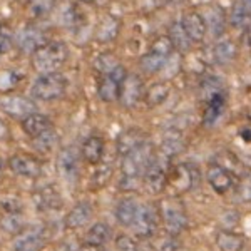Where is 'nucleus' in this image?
Segmentation results:
<instances>
[{
    "instance_id": "nucleus-44",
    "label": "nucleus",
    "mask_w": 251,
    "mask_h": 251,
    "mask_svg": "<svg viewBox=\"0 0 251 251\" xmlns=\"http://www.w3.org/2000/svg\"><path fill=\"white\" fill-rule=\"evenodd\" d=\"M77 251H100V246L91 245V243H84Z\"/></svg>"
},
{
    "instance_id": "nucleus-17",
    "label": "nucleus",
    "mask_w": 251,
    "mask_h": 251,
    "mask_svg": "<svg viewBox=\"0 0 251 251\" xmlns=\"http://www.w3.org/2000/svg\"><path fill=\"white\" fill-rule=\"evenodd\" d=\"M20 127H22L24 134L30 137V139H34V137L40 136L42 132L52 129V123L46 114H40V112L35 111L20 121Z\"/></svg>"
},
{
    "instance_id": "nucleus-5",
    "label": "nucleus",
    "mask_w": 251,
    "mask_h": 251,
    "mask_svg": "<svg viewBox=\"0 0 251 251\" xmlns=\"http://www.w3.org/2000/svg\"><path fill=\"white\" fill-rule=\"evenodd\" d=\"M159 216L163 218L166 233L177 236L179 233H183L188 226V214L183 203L176 198H169L164 200L159 206Z\"/></svg>"
},
{
    "instance_id": "nucleus-27",
    "label": "nucleus",
    "mask_w": 251,
    "mask_h": 251,
    "mask_svg": "<svg viewBox=\"0 0 251 251\" xmlns=\"http://www.w3.org/2000/svg\"><path fill=\"white\" fill-rule=\"evenodd\" d=\"M225 107H226V97H225V92L221 94H216L213 99H209L206 102V109H204V114H203V124L211 127L218 123V119L221 117V114L225 112Z\"/></svg>"
},
{
    "instance_id": "nucleus-29",
    "label": "nucleus",
    "mask_w": 251,
    "mask_h": 251,
    "mask_svg": "<svg viewBox=\"0 0 251 251\" xmlns=\"http://www.w3.org/2000/svg\"><path fill=\"white\" fill-rule=\"evenodd\" d=\"M236 54H238L236 46H234V42H231V40H228V39L220 40V42H216L213 47L214 62L220 64V66H228V64H231L234 57H236Z\"/></svg>"
},
{
    "instance_id": "nucleus-8",
    "label": "nucleus",
    "mask_w": 251,
    "mask_h": 251,
    "mask_svg": "<svg viewBox=\"0 0 251 251\" xmlns=\"http://www.w3.org/2000/svg\"><path fill=\"white\" fill-rule=\"evenodd\" d=\"M157 221H159V209L152 204H141L131 228L137 238H151L157 228Z\"/></svg>"
},
{
    "instance_id": "nucleus-25",
    "label": "nucleus",
    "mask_w": 251,
    "mask_h": 251,
    "mask_svg": "<svg viewBox=\"0 0 251 251\" xmlns=\"http://www.w3.org/2000/svg\"><path fill=\"white\" fill-rule=\"evenodd\" d=\"M171 94V86L169 82H154L149 89H146V94H144V102L146 106L149 109H154V107H159L161 104L166 102V99Z\"/></svg>"
},
{
    "instance_id": "nucleus-3",
    "label": "nucleus",
    "mask_w": 251,
    "mask_h": 251,
    "mask_svg": "<svg viewBox=\"0 0 251 251\" xmlns=\"http://www.w3.org/2000/svg\"><path fill=\"white\" fill-rule=\"evenodd\" d=\"M143 184L151 194H161L169 184V156L163 151L154 152L143 176Z\"/></svg>"
},
{
    "instance_id": "nucleus-31",
    "label": "nucleus",
    "mask_w": 251,
    "mask_h": 251,
    "mask_svg": "<svg viewBox=\"0 0 251 251\" xmlns=\"http://www.w3.org/2000/svg\"><path fill=\"white\" fill-rule=\"evenodd\" d=\"M55 3L57 0H27L25 14L32 20H40L55 9Z\"/></svg>"
},
{
    "instance_id": "nucleus-20",
    "label": "nucleus",
    "mask_w": 251,
    "mask_h": 251,
    "mask_svg": "<svg viewBox=\"0 0 251 251\" xmlns=\"http://www.w3.org/2000/svg\"><path fill=\"white\" fill-rule=\"evenodd\" d=\"M146 134L141 129H127V131L121 132L119 137H117V143H116V148H117V152L119 156H126L129 152H132L134 149H137L139 146H143L146 143Z\"/></svg>"
},
{
    "instance_id": "nucleus-21",
    "label": "nucleus",
    "mask_w": 251,
    "mask_h": 251,
    "mask_svg": "<svg viewBox=\"0 0 251 251\" xmlns=\"http://www.w3.org/2000/svg\"><path fill=\"white\" fill-rule=\"evenodd\" d=\"M121 80L114 75H100L97 80V96L102 102H116L121 94Z\"/></svg>"
},
{
    "instance_id": "nucleus-13",
    "label": "nucleus",
    "mask_w": 251,
    "mask_h": 251,
    "mask_svg": "<svg viewBox=\"0 0 251 251\" xmlns=\"http://www.w3.org/2000/svg\"><path fill=\"white\" fill-rule=\"evenodd\" d=\"M206 177H208L209 186L220 194L228 193L234 186L233 173L226 169L223 164H209L208 171H206Z\"/></svg>"
},
{
    "instance_id": "nucleus-45",
    "label": "nucleus",
    "mask_w": 251,
    "mask_h": 251,
    "mask_svg": "<svg viewBox=\"0 0 251 251\" xmlns=\"http://www.w3.org/2000/svg\"><path fill=\"white\" fill-rule=\"evenodd\" d=\"M245 29H246V42L251 46V22L245 27Z\"/></svg>"
},
{
    "instance_id": "nucleus-7",
    "label": "nucleus",
    "mask_w": 251,
    "mask_h": 251,
    "mask_svg": "<svg viewBox=\"0 0 251 251\" xmlns=\"http://www.w3.org/2000/svg\"><path fill=\"white\" fill-rule=\"evenodd\" d=\"M146 89L143 79L137 74H127L121 84L119 102L124 109H134L141 100H144Z\"/></svg>"
},
{
    "instance_id": "nucleus-37",
    "label": "nucleus",
    "mask_w": 251,
    "mask_h": 251,
    "mask_svg": "<svg viewBox=\"0 0 251 251\" xmlns=\"http://www.w3.org/2000/svg\"><path fill=\"white\" fill-rule=\"evenodd\" d=\"M229 22L234 29H245V25L250 24V9L245 2H236L229 14Z\"/></svg>"
},
{
    "instance_id": "nucleus-14",
    "label": "nucleus",
    "mask_w": 251,
    "mask_h": 251,
    "mask_svg": "<svg viewBox=\"0 0 251 251\" xmlns=\"http://www.w3.org/2000/svg\"><path fill=\"white\" fill-rule=\"evenodd\" d=\"M181 24H183L186 34H188V37L191 39L193 44L203 42L208 29H206L204 17L200 14V12H194V10L184 12L183 17H181Z\"/></svg>"
},
{
    "instance_id": "nucleus-22",
    "label": "nucleus",
    "mask_w": 251,
    "mask_h": 251,
    "mask_svg": "<svg viewBox=\"0 0 251 251\" xmlns=\"http://www.w3.org/2000/svg\"><path fill=\"white\" fill-rule=\"evenodd\" d=\"M186 149V139L179 129H169L163 134V143H161V151L166 156L173 157L177 156Z\"/></svg>"
},
{
    "instance_id": "nucleus-30",
    "label": "nucleus",
    "mask_w": 251,
    "mask_h": 251,
    "mask_svg": "<svg viewBox=\"0 0 251 251\" xmlns=\"http://www.w3.org/2000/svg\"><path fill=\"white\" fill-rule=\"evenodd\" d=\"M169 39H171L174 49H176V52H186L189 50L193 46L191 39L188 37V34H186L183 24H181V20H176V22L171 24V27H169V32H168Z\"/></svg>"
},
{
    "instance_id": "nucleus-41",
    "label": "nucleus",
    "mask_w": 251,
    "mask_h": 251,
    "mask_svg": "<svg viewBox=\"0 0 251 251\" xmlns=\"http://www.w3.org/2000/svg\"><path fill=\"white\" fill-rule=\"evenodd\" d=\"M0 208L5 213H22V201L15 194H3L0 198Z\"/></svg>"
},
{
    "instance_id": "nucleus-12",
    "label": "nucleus",
    "mask_w": 251,
    "mask_h": 251,
    "mask_svg": "<svg viewBox=\"0 0 251 251\" xmlns=\"http://www.w3.org/2000/svg\"><path fill=\"white\" fill-rule=\"evenodd\" d=\"M9 168L14 174L22 177H37L42 173V163L37 157L25 154V152H17V154L10 156Z\"/></svg>"
},
{
    "instance_id": "nucleus-28",
    "label": "nucleus",
    "mask_w": 251,
    "mask_h": 251,
    "mask_svg": "<svg viewBox=\"0 0 251 251\" xmlns=\"http://www.w3.org/2000/svg\"><path fill=\"white\" fill-rule=\"evenodd\" d=\"M35 203L44 211H52V209H59L62 206V196L54 186H46L35 194Z\"/></svg>"
},
{
    "instance_id": "nucleus-47",
    "label": "nucleus",
    "mask_w": 251,
    "mask_h": 251,
    "mask_svg": "<svg viewBox=\"0 0 251 251\" xmlns=\"http://www.w3.org/2000/svg\"><path fill=\"white\" fill-rule=\"evenodd\" d=\"M3 169H5V163H3V159L0 157V177H2V174H3Z\"/></svg>"
},
{
    "instance_id": "nucleus-11",
    "label": "nucleus",
    "mask_w": 251,
    "mask_h": 251,
    "mask_svg": "<svg viewBox=\"0 0 251 251\" xmlns=\"http://www.w3.org/2000/svg\"><path fill=\"white\" fill-rule=\"evenodd\" d=\"M0 107L7 116L14 117V119H20L27 117L32 112H35V104L32 102L29 97L20 96V94H10L3 96L0 99Z\"/></svg>"
},
{
    "instance_id": "nucleus-48",
    "label": "nucleus",
    "mask_w": 251,
    "mask_h": 251,
    "mask_svg": "<svg viewBox=\"0 0 251 251\" xmlns=\"http://www.w3.org/2000/svg\"><path fill=\"white\" fill-rule=\"evenodd\" d=\"M243 2H245L246 5H248V9H251V0H243Z\"/></svg>"
},
{
    "instance_id": "nucleus-43",
    "label": "nucleus",
    "mask_w": 251,
    "mask_h": 251,
    "mask_svg": "<svg viewBox=\"0 0 251 251\" xmlns=\"http://www.w3.org/2000/svg\"><path fill=\"white\" fill-rule=\"evenodd\" d=\"M116 248L117 251H139L137 241L134 238L127 236V234H119L116 238Z\"/></svg>"
},
{
    "instance_id": "nucleus-35",
    "label": "nucleus",
    "mask_w": 251,
    "mask_h": 251,
    "mask_svg": "<svg viewBox=\"0 0 251 251\" xmlns=\"http://www.w3.org/2000/svg\"><path fill=\"white\" fill-rule=\"evenodd\" d=\"M111 228L106 225V223H96L89 228V231L86 234V243H91V245L96 246H102L111 240Z\"/></svg>"
},
{
    "instance_id": "nucleus-18",
    "label": "nucleus",
    "mask_w": 251,
    "mask_h": 251,
    "mask_svg": "<svg viewBox=\"0 0 251 251\" xmlns=\"http://www.w3.org/2000/svg\"><path fill=\"white\" fill-rule=\"evenodd\" d=\"M92 214H94V209H92V204L89 201H80L74 206V208L69 211L66 216V228L67 229H79L82 226H86L89 221L92 220Z\"/></svg>"
},
{
    "instance_id": "nucleus-23",
    "label": "nucleus",
    "mask_w": 251,
    "mask_h": 251,
    "mask_svg": "<svg viewBox=\"0 0 251 251\" xmlns=\"http://www.w3.org/2000/svg\"><path fill=\"white\" fill-rule=\"evenodd\" d=\"M139 203L132 198H124L121 200L116 206V220L121 226H132V223L136 220V214L139 211Z\"/></svg>"
},
{
    "instance_id": "nucleus-15",
    "label": "nucleus",
    "mask_w": 251,
    "mask_h": 251,
    "mask_svg": "<svg viewBox=\"0 0 251 251\" xmlns=\"http://www.w3.org/2000/svg\"><path fill=\"white\" fill-rule=\"evenodd\" d=\"M59 174L69 183L79 177V156L72 148H64L57 156Z\"/></svg>"
},
{
    "instance_id": "nucleus-39",
    "label": "nucleus",
    "mask_w": 251,
    "mask_h": 251,
    "mask_svg": "<svg viewBox=\"0 0 251 251\" xmlns=\"http://www.w3.org/2000/svg\"><path fill=\"white\" fill-rule=\"evenodd\" d=\"M149 50L156 52L159 55H164V57H171L174 52H176V49H174L169 35H157L151 42V46H149Z\"/></svg>"
},
{
    "instance_id": "nucleus-42",
    "label": "nucleus",
    "mask_w": 251,
    "mask_h": 251,
    "mask_svg": "<svg viewBox=\"0 0 251 251\" xmlns=\"http://www.w3.org/2000/svg\"><path fill=\"white\" fill-rule=\"evenodd\" d=\"M179 250V243H177L174 234L166 233L159 240L154 243V251H177Z\"/></svg>"
},
{
    "instance_id": "nucleus-46",
    "label": "nucleus",
    "mask_w": 251,
    "mask_h": 251,
    "mask_svg": "<svg viewBox=\"0 0 251 251\" xmlns=\"http://www.w3.org/2000/svg\"><path fill=\"white\" fill-rule=\"evenodd\" d=\"M80 3H87V5H94V3H99V0H77Z\"/></svg>"
},
{
    "instance_id": "nucleus-24",
    "label": "nucleus",
    "mask_w": 251,
    "mask_h": 251,
    "mask_svg": "<svg viewBox=\"0 0 251 251\" xmlns=\"http://www.w3.org/2000/svg\"><path fill=\"white\" fill-rule=\"evenodd\" d=\"M214 243L220 251H241L245 246V238L243 234L231 231V229H220L216 233Z\"/></svg>"
},
{
    "instance_id": "nucleus-34",
    "label": "nucleus",
    "mask_w": 251,
    "mask_h": 251,
    "mask_svg": "<svg viewBox=\"0 0 251 251\" xmlns=\"http://www.w3.org/2000/svg\"><path fill=\"white\" fill-rule=\"evenodd\" d=\"M57 143H59V134L54 127L49 129V131L42 132L40 136L32 139L34 148L37 149L39 152H42V154H49V152L54 151V148L57 146Z\"/></svg>"
},
{
    "instance_id": "nucleus-19",
    "label": "nucleus",
    "mask_w": 251,
    "mask_h": 251,
    "mask_svg": "<svg viewBox=\"0 0 251 251\" xmlns=\"http://www.w3.org/2000/svg\"><path fill=\"white\" fill-rule=\"evenodd\" d=\"M206 22V29L214 39H220L226 32V15L220 5H208L206 14L203 15Z\"/></svg>"
},
{
    "instance_id": "nucleus-26",
    "label": "nucleus",
    "mask_w": 251,
    "mask_h": 251,
    "mask_svg": "<svg viewBox=\"0 0 251 251\" xmlns=\"http://www.w3.org/2000/svg\"><path fill=\"white\" fill-rule=\"evenodd\" d=\"M104 139L100 136H89L82 144V157L89 164H99L104 156Z\"/></svg>"
},
{
    "instance_id": "nucleus-32",
    "label": "nucleus",
    "mask_w": 251,
    "mask_h": 251,
    "mask_svg": "<svg viewBox=\"0 0 251 251\" xmlns=\"http://www.w3.org/2000/svg\"><path fill=\"white\" fill-rule=\"evenodd\" d=\"M168 59L169 57H164V55H159V54H156V52L148 50L143 57L139 59L141 71H143L144 74H149V75L159 74V72L163 71V67H164V64Z\"/></svg>"
},
{
    "instance_id": "nucleus-1",
    "label": "nucleus",
    "mask_w": 251,
    "mask_h": 251,
    "mask_svg": "<svg viewBox=\"0 0 251 251\" xmlns=\"http://www.w3.org/2000/svg\"><path fill=\"white\" fill-rule=\"evenodd\" d=\"M154 152V146L146 141L143 146H139L132 152L123 156V163H121V174L123 176H121L119 183V188L123 191H134V189L139 188L146 168L151 163Z\"/></svg>"
},
{
    "instance_id": "nucleus-2",
    "label": "nucleus",
    "mask_w": 251,
    "mask_h": 251,
    "mask_svg": "<svg viewBox=\"0 0 251 251\" xmlns=\"http://www.w3.org/2000/svg\"><path fill=\"white\" fill-rule=\"evenodd\" d=\"M67 59H69V49L62 40L46 42L30 55L32 67L39 74L59 72V69L67 62Z\"/></svg>"
},
{
    "instance_id": "nucleus-38",
    "label": "nucleus",
    "mask_w": 251,
    "mask_h": 251,
    "mask_svg": "<svg viewBox=\"0 0 251 251\" xmlns=\"http://www.w3.org/2000/svg\"><path fill=\"white\" fill-rule=\"evenodd\" d=\"M0 228L9 234H17L24 229V216L22 213H5L0 220Z\"/></svg>"
},
{
    "instance_id": "nucleus-40",
    "label": "nucleus",
    "mask_w": 251,
    "mask_h": 251,
    "mask_svg": "<svg viewBox=\"0 0 251 251\" xmlns=\"http://www.w3.org/2000/svg\"><path fill=\"white\" fill-rule=\"evenodd\" d=\"M111 174H112L111 166L99 163V168L94 171V174H92V179H91L94 189H99V188H102V186H106L109 183V179H111Z\"/></svg>"
},
{
    "instance_id": "nucleus-36",
    "label": "nucleus",
    "mask_w": 251,
    "mask_h": 251,
    "mask_svg": "<svg viewBox=\"0 0 251 251\" xmlns=\"http://www.w3.org/2000/svg\"><path fill=\"white\" fill-rule=\"evenodd\" d=\"M94 67L100 75H112L114 72H117L121 67H123V64H121L112 54L104 52V54H100L99 57L96 59Z\"/></svg>"
},
{
    "instance_id": "nucleus-10",
    "label": "nucleus",
    "mask_w": 251,
    "mask_h": 251,
    "mask_svg": "<svg viewBox=\"0 0 251 251\" xmlns=\"http://www.w3.org/2000/svg\"><path fill=\"white\" fill-rule=\"evenodd\" d=\"M15 47L19 49L22 54L32 55L35 50L46 44V35L44 32L35 25H25L24 29L17 32V35L14 37Z\"/></svg>"
},
{
    "instance_id": "nucleus-16",
    "label": "nucleus",
    "mask_w": 251,
    "mask_h": 251,
    "mask_svg": "<svg viewBox=\"0 0 251 251\" xmlns=\"http://www.w3.org/2000/svg\"><path fill=\"white\" fill-rule=\"evenodd\" d=\"M121 32V20L116 15H104L99 20L96 30H94V37L97 42L100 44H109L114 42Z\"/></svg>"
},
{
    "instance_id": "nucleus-4",
    "label": "nucleus",
    "mask_w": 251,
    "mask_h": 251,
    "mask_svg": "<svg viewBox=\"0 0 251 251\" xmlns=\"http://www.w3.org/2000/svg\"><path fill=\"white\" fill-rule=\"evenodd\" d=\"M67 91V79L60 72H50V74H40L30 87L32 97L44 102L60 99Z\"/></svg>"
},
{
    "instance_id": "nucleus-9",
    "label": "nucleus",
    "mask_w": 251,
    "mask_h": 251,
    "mask_svg": "<svg viewBox=\"0 0 251 251\" xmlns=\"http://www.w3.org/2000/svg\"><path fill=\"white\" fill-rule=\"evenodd\" d=\"M46 245V229L44 226H29L15 234L12 241L14 251H40Z\"/></svg>"
},
{
    "instance_id": "nucleus-6",
    "label": "nucleus",
    "mask_w": 251,
    "mask_h": 251,
    "mask_svg": "<svg viewBox=\"0 0 251 251\" xmlns=\"http://www.w3.org/2000/svg\"><path fill=\"white\" fill-rule=\"evenodd\" d=\"M201 181V171L198 164L193 163H181L179 166L169 173V184L176 188L179 193L191 191Z\"/></svg>"
},
{
    "instance_id": "nucleus-33",
    "label": "nucleus",
    "mask_w": 251,
    "mask_h": 251,
    "mask_svg": "<svg viewBox=\"0 0 251 251\" xmlns=\"http://www.w3.org/2000/svg\"><path fill=\"white\" fill-rule=\"evenodd\" d=\"M225 92V84H223V79L216 77V75H208L201 80L200 84V97L204 99L208 102L209 99H213L216 94H221Z\"/></svg>"
}]
</instances>
